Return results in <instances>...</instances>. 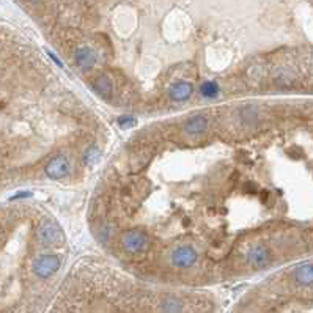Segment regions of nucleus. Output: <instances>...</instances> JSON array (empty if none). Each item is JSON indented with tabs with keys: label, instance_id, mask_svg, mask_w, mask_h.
I'll return each mask as SVG.
<instances>
[{
	"label": "nucleus",
	"instance_id": "1",
	"mask_svg": "<svg viewBox=\"0 0 313 313\" xmlns=\"http://www.w3.org/2000/svg\"><path fill=\"white\" fill-rule=\"evenodd\" d=\"M120 244H122V249L127 253H142L148 249L150 238L145 235V231L132 228V230L125 231L122 235Z\"/></svg>",
	"mask_w": 313,
	"mask_h": 313
},
{
	"label": "nucleus",
	"instance_id": "2",
	"mask_svg": "<svg viewBox=\"0 0 313 313\" xmlns=\"http://www.w3.org/2000/svg\"><path fill=\"white\" fill-rule=\"evenodd\" d=\"M60 266H62V260L59 255L44 253V255H39L33 261V272L39 279H49L60 269Z\"/></svg>",
	"mask_w": 313,
	"mask_h": 313
},
{
	"label": "nucleus",
	"instance_id": "3",
	"mask_svg": "<svg viewBox=\"0 0 313 313\" xmlns=\"http://www.w3.org/2000/svg\"><path fill=\"white\" fill-rule=\"evenodd\" d=\"M272 261V252L264 243L253 244L246 253V263L255 269H263L269 266Z\"/></svg>",
	"mask_w": 313,
	"mask_h": 313
},
{
	"label": "nucleus",
	"instance_id": "4",
	"mask_svg": "<svg viewBox=\"0 0 313 313\" xmlns=\"http://www.w3.org/2000/svg\"><path fill=\"white\" fill-rule=\"evenodd\" d=\"M198 260V253L194 247L190 246H180L175 249L170 255V264L178 269H188L192 268Z\"/></svg>",
	"mask_w": 313,
	"mask_h": 313
},
{
	"label": "nucleus",
	"instance_id": "5",
	"mask_svg": "<svg viewBox=\"0 0 313 313\" xmlns=\"http://www.w3.org/2000/svg\"><path fill=\"white\" fill-rule=\"evenodd\" d=\"M39 239L46 246H60L65 243V233L54 220H44L39 227Z\"/></svg>",
	"mask_w": 313,
	"mask_h": 313
},
{
	"label": "nucleus",
	"instance_id": "6",
	"mask_svg": "<svg viewBox=\"0 0 313 313\" xmlns=\"http://www.w3.org/2000/svg\"><path fill=\"white\" fill-rule=\"evenodd\" d=\"M44 172L51 180H63L71 172V162L65 155H59L47 162Z\"/></svg>",
	"mask_w": 313,
	"mask_h": 313
},
{
	"label": "nucleus",
	"instance_id": "7",
	"mask_svg": "<svg viewBox=\"0 0 313 313\" xmlns=\"http://www.w3.org/2000/svg\"><path fill=\"white\" fill-rule=\"evenodd\" d=\"M183 131L189 137H200L208 131V118L202 114L189 117L183 126Z\"/></svg>",
	"mask_w": 313,
	"mask_h": 313
},
{
	"label": "nucleus",
	"instance_id": "8",
	"mask_svg": "<svg viewBox=\"0 0 313 313\" xmlns=\"http://www.w3.org/2000/svg\"><path fill=\"white\" fill-rule=\"evenodd\" d=\"M74 60L80 69H90L98 62V54L90 46H80L74 54Z\"/></svg>",
	"mask_w": 313,
	"mask_h": 313
},
{
	"label": "nucleus",
	"instance_id": "9",
	"mask_svg": "<svg viewBox=\"0 0 313 313\" xmlns=\"http://www.w3.org/2000/svg\"><path fill=\"white\" fill-rule=\"evenodd\" d=\"M192 93H194V85L190 82H186V80H178V82H175L168 88V96H170V99L175 102L188 101L192 96Z\"/></svg>",
	"mask_w": 313,
	"mask_h": 313
},
{
	"label": "nucleus",
	"instance_id": "10",
	"mask_svg": "<svg viewBox=\"0 0 313 313\" xmlns=\"http://www.w3.org/2000/svg\"><path fill=\"white\" fill-rule=\"evenodd\" d=\"M160 313H184V302L176 296H165L159 304Z\"/></svg>",
	"mask_w": 313,
	"mask_h": 313
},
{
	"label": "nucleus",
	"instance_id": "11",
	"mask_svg": "<svg viewBox=\"0 0 313 313\" xmlns=\"http://www.w3.org/2000/svg\"><path fill=\"white\" fill-rule=\"evenodd\" d=\"M93 88H94V92L99 93L104 99H109L112 94V90H114V85H112V80L107 76H99L93 82Z\"/></svg>",
	"mask_w": 313,
	"mask_h": 313
},
{
	"label": "nucleus",
	"instance_id": "12",
	"mask_svg": "<svg viewBox=\"0 0 313 313\" xmlns=\"http://www.w3.org/2000/svg\"><path fill=\"white\" fill-rule=\"evenodd\" d=\"M198 92L205 99H216L220 94V87L218 82H214V80H205V82L200 85Z\"/></svg>",
	"mask_w": 313,
	"mask_h": 313
},
{
	"label": "nucleus",
	"instance_id": "13",
	"mask_svg": "<svg viewBox=\"0 0 313 313\" xmlns=\"http://www.w3.org/2000/svg\"><path fill=\"white\" fill-rule=\"evenodd\" d=\"M84 164L88 165V167H93L99 162V159H101V150L98 147H88L85 150V153H84Z\"/></svg>",
	"mask_w": 313,
	"mask_h": 313
},
{
	"label": "nucleus",
	"instance_id": "14",
	"mask_svg": "<svg viewBox=\"0 0 313 313\" xmlns=\"http://www.w3.org/2000/svg\"><path fill=\"white\" fill-rule=\"evenodd\" d=\"M117 123H118L120 127H123V129H127V127H132V126L137 125V120H135L134 117H131V115H123V117H120L117 120Z\"/></svg>",
	"mask_w": 313,
	"mask_h": 313
},
{
	"label": "nucleus",
	"instance_id": "15",
	"mask_svg": "<svg viewBox=\"0 0 313 313\" xmlns=\"http://www.w3.org/2000/svg\"><path fill=\"white\" fill-rule=\"evenodd\" d=\"M27 197H31V192H21V194H16L13 195L10 200H18V198H27Z\"/></svg>",
	"mask_w": 313,
	"mask_h": 313
},
{
	"label": "nucleus",
	"instance_id": "16",
	"mask_svg": "<svg viewBox=\"0 0 313 313\" xmlns=\"http://www.w3.org/2000/svg\"><path fill=\"white\" fill-rule=\"evenodd\" d=\"M47 54H49V57H51L52 60H55V63H57V65H59V66H63V65H62V62H60V60H59L57 57H55V55H54L52 52H47Z\"/></svg>",
	"mask_w": 313,
	"mask_h": 313
},
{
	"label": "nucleus",
	"instance_id": "17",
	"mask_svg": "<svg viewBox=\"0 0 313 313\" xmlns=\"http://www.w3.org/2000/svg\"><path fill=\"white\" fill-rule=\"evenodd\" d=\"M310 293H312V299H313V283L310 285Z\"/></svg>",
	"mask_w": 313,
	"mask_h": 313
},
{
	"label": "nucleus",
	"instance_id": "18",
	"mask_svg": "<svg viewBox=\"0 0 313 313\" xmlns=\"http://www.w3.org/2000/svg\"><path fill=\"white\" fill-rule=\"evenodd\" d=\"M30 2H39V0H30Z\"/></svg>",
	"mask_w": 313,
	"mask_h": 313
}]
</instances>
